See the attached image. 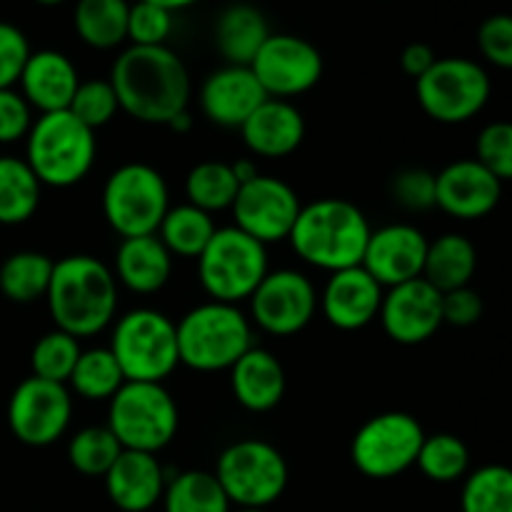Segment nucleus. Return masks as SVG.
<instances>
[{
	"instance_id": "f257e3e1",
	"label": "nucleus",
	"mask_w": 512,
	"mask_h": 512,
	"mask_svg": "<svg viewBox=\"0 0 512 512\" xmlns=\"http://www.w3.org/2000/svg\"><path fill=\"white\" fill-rule=\"evenodd\" d=\"M110 85L120 110L148 125H168L190 103V73L168 45L125 48L110 70Z\"/></svg>"
},
{
	"instance_id": "f03ea898",
	"label": "nucleus",
	"mask_w": 512,
	"mask_h": 512,
	"mask_svg": "<svg viewBox=\"0 0 512 512\" xmlns=\"http://www.w3.org/2000/svg\"><path fill=\"white\" fill-rule=\"evenodd\" d=\"M45 300L55 328L78 340L93 338L113 325L118 313V280L93 255H65L53 263Z\"/></svg>"
},
{
	"instance_id": "7ed1b4c3",
	"label": "nucleus",
	"mask_w": 512,
	"mask_h": 512,
	"mask_svg": "<svg viewBox=\"0 0 512 512\" xmlns=\"http://www.w3.org/2000/svg\"><path fill=\"white\" fill-rule=\"evenodd\" d=\"M370 233L373 228L358 205L343 198H320L300 208L288 240L303 263L338 273L363 263Z\"/></svg>"
},
{
	"instance_id": "20e7f679",
	"label": "nucleus",
	"mask_w": 512,
	"mask_h": 512,
	"mask_svg": "<svg viewBox=\"0 0 512 512\" xmlns=\"http://www.w3.org/2000/svg\"><path fill=\"white\" fill-rule=\"evenodd\" d=\"M175 343L180 365L198 373H220L253 348V325L238 305L210 300L175 323Z\"/></svg>"
},
{
	"instance_id": "39448f33",
	"label": "nucleus",
	"mask_w": 512,
	"mask_h": 512,
	"mask_svg": "<svg viewBox=\"0 0 512 512\" xmlns=\"http://www.w3.org/2000/svg\"><path fill=\"white\" fill-rule=\"evenodd\" d=\"M98 155L95 130L85 128L70 110L38 115L25 135V163L40 185L73 188L88 178Z\"/></svg>"
},
{
	"instance_id": "423d86ee",
	"label": "nucleus",
	"mask_w": 512,
	"mask_h": 512,
	"mask_svg": "<svg viewBox=\"0 0 512 512\" xmlns=\"http://www.w3.org/2000/svg\"><path fill=\"white\" fill-rule=\"evenodd\" d=\"M180 413L163 383H130L125 380L110 398L108 430L120 448L158 455L178 435Z\"/></svg>"
},
{
	"instance_id": "0eeeda50",
	"label": "nucleus",
	"mask_w": 512,
	"mask_h": 512,
	"mask_svg": "<svg viewBox=\"0 0 512 512\" xmlns=\"http://www.w3.org/2000/svg\"><path fill=\"white\" fill-rule=\"evenodd\" d=\"M108 350L130 383H163L180 365L175 323L153 308L128 310L115 320Z\"/></svg>"
},
{
	"instance_id": "6e6552de",
	"label": "nucleus",
	"mask_w": 512,
	"mask_h": 512,
	"mask_svg": "<svg viewBox=\"0 0 512 512\" xmlns=\"http://www.w3.org/2000/svg\"><path fill=\"white\" fill-rule=\"evenodd\" d=\"M103 218L120 238L155 235L170 210L168 183L148 163H125L108 175L100 195Z\"/></svg>"
},
{
	"instance_id": "1a4fd4ad",
	"label": "nucleus",
	"mask_w": 512,
	"mask_h": 512,
	"mask_svg": "<svg viewBox=\"0 0 512 512\" xmlns=\"http://www.w3.org/2000/svg\"><path fill=\"white\" fill-rule=\"evenodd\" d=\"M268 248L235 225L218 228L198 255V278L210 300L238 305L268 275Z\"/></svg>"
},
{
	"instance_id": "9d476101",
	"label": "nucleus",
	"mask_w": 512,
	"mask_h": 512,
	"mask_svg": "<svg viewBox=\"0 0 512 512\" xmlns=\"http://www.w3.org/2000/svg\"><path fill=\"white\" fill-rule=\"evenodd\" d=\"M213 475L228 495L230 505L245 510H268L283 498L290 480L283 453L258 438L228 445L220 453Z\"/></svg>"
},
{
	"instance_id": "9b49d317",
	"label": "nucleus",
	"mask_w": 512,
	"mask_h": 512,
	"mask_svg": "<svg viewBox=\"0 0 512 512\" xmlns=\"http://www.w3.org/2000/svg\"><path fill=\"white\" fill-rule=\"evenodd\" d=\"M488 73L468 58H438L415 80V95L425 115L445 125L473 120L490 100Z\"/></svg>"
},
{
	"instance_id": "f8f14e48",
	"label": "nucleus",
	"mask_w": 512,
	"mask_h": 512,
	"mask_svg": "<svg viewBox=\"0 0 512 512\" xmlns=\"http://www.w3.org/2000/svg\"><path fill=\"white\" fill-rule=\"evenodd\" d=\"M423 438V425L410 413H380L360 425L350 443V460L370 480L398 478L415 465Z\"/></svg>"
},
{
	"instance_id": "ddd939ff",
	"label": "nucleus",
	"mask_w": 512,
	"mask_h": 512,
	"mask_svg": "<svg viewBox=\"0 0 512 512\" xmlns=\"http://www.w3.org/2000/svg\"><path fill=\"white\" fill-rule=\"evenodd\" d=\"M73 420V398L68 385L48 383L35 375L13 390L8 403V425L15 440L28 448H48L58 443Z\"/></svg>"
},
{
	"instance_id": "4468645a",
	"label": "nucleus",
	"mask_w": 512,
	"mask_h": 512,
	"mask_svg": "<svg viewBox=\"0 0 512 512\" xmlns=\"http://www.w3.org/2000/svg\"><path fill=\"white\" fill-rule=\"evenodd\" d=\"M250 315L260 330L278 338L300 333L318 313V290L300 270H268L250 295Z\"/></svg>"
},
{
	"instance_id": "2eb2a0df",
	"label": "nucleus",
	"mask_w": 512,
	"mask_h": 512,
	"mask_svg": "<svg viewBox=\"0 0 512 512\" xmlns=\"http://www.w3.org/2000/svg\"><path fill=\"white\" fill-rule=\"evenodd\" d=\"M268 98L288 100L313 90L323 78V55L310 40L270 33L248 65Z\"/></svg>"
},
{
	"instance_id": "dca6fc26",
	"label": "nucleus",
	"mask_w": 512,
	"mask_h": 512,
	"mask_svg": "<svg viewBox=\"0 0 512 512\" xmlns=\"http://www.w3.org/2000/svg\"><path fill=\"white\" fill-rule=\"evenodd\" d=\"M300 198L285 180L273 178V175L258 173L253 180L240 185L235 195L233 218L235 228L243 230L245 235L255 238L268 248L270 243L288 240L293 230L295 218L300 213Z\"/></svg>"
},
{
	"instance_id": "f3484780",
	"label": "nucleus",
	"mask_w": 512,
	"mask_h": 512,
	"mask_svg": "<svg viewBox=\"0 0 512 512\" xmlns=\"http://www.w3.org/2000/svg\"><path fill=\"white\" fill-rule=\"evenodd\" d=\"M378 320L393 343H425L443 325V293L425 278L393 285L383 293Z\"/></svg>"
},
{
	"instance_id": "a211bd4d",
	"label": "nucleus",
	"mask_w": 512,
	"mask_h": 512,
	"mask_svg": "<svg viewBox=\"0 0 512 512\" xmlns=\"http://www.w3.org/2000/svg\"><path fill=\"white\" fill-rule=\"evenodd\" d=\"M428 243L430 240L425 238L423 230L415 225H385L370 233L360 265L388 290L393 285L423 278Z\"/></svg>"
},
{
	"instance_id": "6ab92c4d",
	"label": "nucleus",
	"mask_w": 512,
	"mask_h": 512,
	"mask_svg": "<svg viewBox=\"0 0 512 512\" xmlns=\"http://www.w3.org/2000/svg\"><path fill=\"white\" fill-rule=\"evenodd\" d=\"M503 198V180L475 158L455 160L435 173V208L458 220H480Z\"/></svg>"
},
{
	"instance_id": "aec40b11",
	"label": "nucleus",
	"mask_w": 512,
	"mask_h": 512,
	"mask_svg": "<svg viewBox=\"0 0 512 512\" xmlns=\"http://www.w3.org/2000/svg\"><path fill=\"white\" fill-rule=\"evenodd\" d=\"M383 293V285L363 265H355V268L330 273L323 293L318 295V308L323 310V318L333 328L353 333L378 318Z\"/></svg>"
},
{
	"instance_id": "412c9836",
	"label": "nucleus",
	"mask_w": 512,
	"mask_h": 512,
	"mask_svg": "<svg viewBox=\"0 0 512 512\" xmlns=\"http://www.w3.org/2000/svg\"><path fill=\"white\" fill-rule=\"evenodd\" d=\"M268 100L248 65H225L200 85V110L220 128H240Z\"/></svg>"
},
{
	"instance_id": "4be33fe9",
	"label": "nucleus",
	"mask_w": 512,
	"mask_h": 512,
	"mask_svg": "<svg viewBox=\"0 0 512 512\" xmlns=\"http://www.w3.org/2000/svg\"><path fill=\"white\" fill-rule=\"evenodd\" d=\"M110 503L123 512H148L163 500L165 470L158 455L123 450L103 475Z\"/></svg>"
},
{
	"instance_id": "5701e85b",
	"label": "nucleus",
	"mask_w": 512,
	"mask_h": 512,
	"mask_svg": "<svg viewBox=\"0 0 512 512\" xmlns=\"http://www.w3.org/2000/svg\"><path fill=\"white\" fill-rule=\"evenodd\" d=\"M25 103L40 115L60 113L70 108L80 78L73 60L60 50H35L30 53L18 80Z\"/></svg>"
},
{
	"instance_id": "b1692460",
	"label": "nucleus",
	"mask_w": 512,
	"mask_h": 512,
	"mask_svg": "<svg viewBox=\"0 0 512 512\" xmlns=\"http://www.w3.org/2000/svg\"><path fill=\"white\" fill-rule=\"evenodd\" d=\"M238 130L253 155L285 158L303 145L305 118L290 100L268 98Z\"/></svg>"
},
{
	"instance_id": "393cba45",
	"label": "nucleus",
	"mask_w": 512,
	"mask_h": 512,
	"mask_svg": "<svg viewBox=\"0 0 512 512\" xmlns=\"http://www.w3.org/2000/svg\"><path fill=\"white\" fill-rule=\"evenodd\" d=\"M230 388L248 413H270L285 395V370L270 350L253 345L230 368Z\"/></svg>"
},
{
	"instance_id": "a878e982",
	"label": "nucleus",
	"mask_w": 512,
	"mask_h": 512,
	"mask_svg": "<svg viewBox=\"0 0 512 512\" xmlns=\"http://www.w3.org/2000/svg\"><path fill=\"white\" fill-rule=\"evenodd\" d=\"M115 280L130 293L153 295L168 285L173 275V255L158 235L123 238L115 253Z\"/></svg>"
},
{
	"instance_id": "bb28decb",
	"label": "nucleus",
	"mask_w": 512,
	"mask_h": 512,
	"mask_svg": "<svg viewBox=\"0 0 512 512\" xmlns=\"http://www.w3.org/2000/svg\"><path fill=\"white\" fill-rule=\"evenodd\" d=\"M270 35L265 15L250 3H235L215 23V45L228 65H250Z\"/></svg>"
},
{
	"instance_id": "cd10ccee",
	"label": "nucleus",
	"mask_w": 512,
	"mask_h": 512,
	"mask_svg": "<svg viewBox=\"0 0 512 512\" xmlns=\"http://www.w3.org/2000/svg\"><path fill=\"white\" fill-rule=\"evenodd\" d=\"M475 268H478V250L465 235L445 233L428 243L423 278L440 293L470 285Z\"/></svg>"
},
{
	"instance_id": "c85d7f7f",
	"label": "nucleus",
	"mask_w": 512,
	"mask_h": 512,
	"mask_svg": "<svg viewBox=\"0 0 512 512\" xmlns=\"http://www.w3.org/2000/svg\"><path fill=\"white\" fill-rule=\"evenodd\" d=\"M128 0H78L73 25L78 38L95 50H113L128 38Z\"/></svg>"
},
{
	"instance_id": "c756f323",
	"label": "nucleus",
	"mask_w": 512,
	"mask_h": 512,
	"mask_svg": "<svg viewBox=\"0 0 512 512\" xmlns=\"http://www.w3.org/2000/svg\"><path fill=\"white\" fill-rule=\"evenodd\" d=\"M43 185L23 158L0 155V225L28 223L40 205Z\"/></svg>"
},
{
	"instance_id": "7c9ffc66",
	"label": "nucleus",
	"mask_w": 512,
	"mask_h": 512,
	"mask_svg": "<svg viewBox=\"0 0 512 512\" xmlns=\"http://www.w3.org/2000/svg\"><path fill=\"white\" fill-rule=\"evenodd\" d=\"M215 220L213 215L205 213V210L195 208V205L183 203L175 205L165 213L163 223L158 228L160 243L168 248L170 255H178V258H195L203 253L205 245L210 243L215 233Z\"/></svg>"
},
{
	"instance_id": "2f4dec72",
	"label": "nucleus",
	"mask_w": 512,
	"mask_h": 512,
	"mask_svg": "<svg viewBox=\"0 0 512 512\" xmlns=\"http://www.w3.org/2000/svg\"><path fill=\"white\" fill-rule=\"evenodd\" d=\"M160 503L165 512H233L218 478L208 470H185L170 478Z\"/></svg>"
},
{
	"instance_id": "473e14b6",
	"label": "nucleus",
	"mask_w": 512,
	"mask_h": 512,
	"mask_svg": "<svg viewBox=\"0 0 512 512\" xmlns=\"http://www.w3.org/2000/svg\"><path fill=\"white\" fill-rule=\"evenodd\" d=\"M50 275H53V260L48 255L20 250L0 265V293L10 303H35L48 293Z\"/></svg>"
},
{
	"instance_id": "72a5a7b5",
	"label": "nucleus",
	"mask_w": 512,
	"mask_h": 512,
	"mask_svg": "<svg viewBox=\"0 0 512 512\" xmlns=\"http://www.w3.org/2000/svg\"><path fill=\"white\" fill-rule=\"evenodd\" d=\"M238 190L240 183L235 180L233 168L223 160H203L185 178V198H188V203L210 215L220 213V210H230Z\"/></svg>"
},
{
	"instance_id": "f704fd0d",
	"label": "nucleus",
	"mask_w": 512,
	"mask_h": 512,
	"mask_svg": "<svg viewBox=\"0 0 512 512\" xmlns=\"http://www.w3.org/2000/svg\"><path fill=\"white\" fill-rule=\"evenodd\" d=\"M123 383V370L108 348L80 350L78 363L68 378L73 393L83 400H93V403L110 400Z\"/></svg>"
},
{
	"instance_id": "c9c22d12",
	"label": "nucleus",
	"mask_w": 512,
	"mask_h": 512,
	"mask_svg": "<svg viewBox=\"0 0 512 512\" xmlns=\"http://www.w3.org/2000/svg\"><path fill=\"white\" fill-rule=\"evenodd\" d=\"M415 468L433 483H455V480L468 475L470 450L453 433L425 435Z\"/></svg>"
},
{
	"instance_id": "e433bc0d",
	"label": "nucleus",
	"mask_w": 512,
	"mask_h": 512,
	"mask_svg": "<svg viewBox=\"0 0 512 512\" xmlns=\"http://www.w3.org/2000/svg\"><path fill=\"white\" fill-rule=\"evenodd\" d=\"M463 512H512V473L505 465H483L465 478Z\"/></svg>"
},
{
	"instance_id": "4c0bfd02",
	"label": "nucleus",
	"mask_w": 512,
	"mask_h": 512,
	"mask_svg": "<svg viewBox=\"0 0 512 512\" xmlns=\"http://www.w3.org/2000/svg\"><path fill=\"white\" fill-rule=\"evenodd\" d=\"M120 453L123 448L108 425H90V428L78 430L68 443L70 465L88 478H103Z\"/></svg>"
},
{
	"instance_id": "58836bf2",
	"label": "nucleus",
	"mask_w": 512,
	"mask_h": 512,
	"mask_svg": "<svg viewBox=\"0 0 512 512\" xmlns=\"http://www.w3.org/2000/svg\"><path fill=\"white\" fill-rule=\"evenodd\" d=\"M80 350L83 348H80L78 338L58 328L50 330L33 345V353H30L33 375L40 380H48V383L68 385L70 373L80 358Z\"/></svg>"
},
{
	"instance_id": "ea45409f",
	"label": "nucleus",
	"mask_w": 512,
	"mask_h": 512,
	"mask_svg": "<svg viewBox=\"0 0 512 512\" xmlns=\"http://www.w3.org/2000/svg\"><path fill=\"white\" fill-rule=\"evenodd\" d=\"M70 113L90 130H98L108 125L120 113L118 98L110 85V80H80L73 100H70Z\"/></svg>"
},
{
	"instance_id": "a19ab883",
	"label": "nucleus",
	"mask_w": 512,
	"mask_h": 512,
	"mask_svg": "<svg viewBox=\"0 0 512 512\" xmlns=\"http://www.w3.org/2000/svg\"><path fill=\"white\" fill-rule=\"evenodd\" d=\"M173 33V13L155 3L135 0L128 10V38L133 45L153 48L165 45V40Z\"/></svg>"
},
{
	"instance_id": "79ce46f5",
	"label": "nucleus",
	"mask_w": 512,
	"mask_h": 512,
	"mask_svg": "<svg viewBox=\"0 0 512 512\" xmlns=\"http://www.w3.org/2000/svg\"><path fill=\"white\" fill-rule=\"evenodd\" d=\"M478 163L488 168L498 180L512 178V125L505 120L488 123L478 135L475 143Z\"/></svg>"
},
{
	"instance_id": "37998d69",
	"label": "nucleus",
	"mask_w": 512,
	"mask_h": 512,
	"mask_svg": "<svg viewBox=\"0 0 512 512\" xmlns=\"http://www.w3.org/2000/svg\"><path fill=\"white\" fill-rule=\"evenodd\" d=\"M395 203L403 205L405 210L423 213V210L435 208V173L423 168H405L390 183Z\"/></svg>"
},
{
	"instance_id": "c03bdc74",
	"label": "nucleus",
	"mask_w": 512,
	"mask_h": 512,
	"mask_svg": "<svg viewBox=\"0 0 512 512\" xmlns=\"http://www.w3.org/2000/svg\"><path fill=\"white\" fill-rule=\"evenodd\" d=\"M30 43L23 30L0 20V90L15 88L30 58Z\"/></svg>"
},
{
	"instance_id": "a18cd8bd",
	"label": "nucleus",
	"mask_w": 512,
	"mask_h": 512,
	"mask_svg": "<svg viewBox=\"0 0 512 512\" xmlns=\"http://www.w3.org/2000/svg\"><path fill=\"white\" fill-rule=\"evenodd\" d=\"M478 48L495 68H512V18L505 13L490 15L478 30Z\"/></svg>"
},
{
	"instance_id": "49530a36",
	"label": "nucleus",
	"mask_w": 512,
	"mask_h": 512,
	"mask_svg": "<svg viewBox=\"0 0 512 512\" xmlns=\"http://www.w3.org/2000/svg\"><path fill=\"white\" fill-rule=\"evenodd\" d=\"M33 125V108L15 88L0 90V145L18 143Z\"/></svg>"
},
{
	"instance_id": "de8ad7c7",
	"label": "nucleus",
	"mask_w": 512,
	"mask_h": 512,
	"mask_svg": "<svg viewBox=\"0 0 512 512\" xmlns=\"http://www.w3.org/2000/svg\"><path fill=\"white\" fill-rule=\"evenodd\" d=\"M483 298L470 285L443 293V323L455 328H470L483 318Z\"/></svg>"
},
{
	"instance_id": "09e8293b",
	"label": "nucleus",
	"mask_w": 512,
	"mask_h": 512,
	"mask_svg": "<svg viewBox=\"0 0 512 512\" xmlns=\"http://www.w3.org/2000/svg\"><path fill=\"white\" fill-rule=\"evenodd\" d=\"M438 60L435 50L428 43H410L405 45L403 55H400V65H403L405 75H410L413 80H418L420 75H425L430 70V65Z\"/></svg>"
},
{
	"instance_id": "8fccbe9b",
	"label": "nucleus",
	"mask_w": 512,
	"mask_h": 512,
	"mask_svg": "<svg viewBox=\"0 0 512 512\" xmlns=\"http://www.w3.org/2000/svg\"><path fill=\"white\" fill-rule=\"evenodd\" d=\"M230 168H233L235 180H238L240 185L248 183V180H253L255 175H258V165H255L253 160H248V158L235 160V163H230Z\"/></svg>"
},
{
	"instance_id": "3c124183",
	"label": "nucleus",
	"mask_w": 512,
	"mask_h": 512,
	"mask_svg": "<svg viewBox=\"0 0 512 512\" xmlns=\"http://www.w3.org/2000/svg\"><path fill=\"white\" fill-rule=\"evenodd\" d=\"M168 128L173 130V133H180V135H185V133H188L190 128H193V118H190V113H188V110H183V113H180V115H175V118L170 120V123H168Z\"/></svg>"
},
{
	"instance_id": "603ef678",
	"label": "nucleus",
	"mask_w": 512,
	"mask_h": 512,
	"mask_svg": "<svg viewBox=\"0 0 512 512\" xmlns=\"http://www.w3.org/2000/svg\"><path fill=\"white\" fill-rule=\"evenodd\" d=\"M145 3H155L160 5V8L170 10V13H175V10H183V8H190V5H195L198 0H145Z\"/></svg>"
},
{
	"instance_id": "864d4df0",
	"label": "nucleus",
	"mask_w": 512,
	"mask_h": 512,
	"mask_svg": "<svg viewBox=\"0 0 512 512\" xmlns=\"http://www.w3.org/2000/svg\"><path fill=\"white\" fill-rule=\"evenodd\" d=\"M35 3H40V5H60V3H65V0H35Z\"/></svg>"
},
{
	"instance_id": "5fc2aeb1",
	"label": "nucleus",
	"mask_w": 512,
	"mask_h": 512,
	"mask_svg": "<svg viewBox=\"0 0 512 512\" xmlns=\"http://www.w3.org/2000/svg\"><path fill=\"white\" fill-rule=\"evenodd\" d=\"M238 512H268V510H245V508H240Z\"/></svg>"
}]
</instances>
